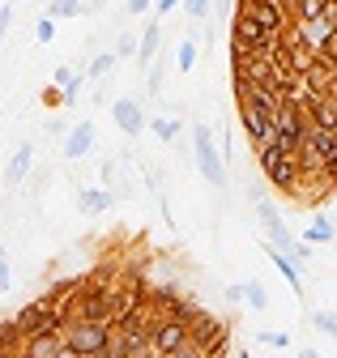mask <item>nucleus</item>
<instances>
[{
	"mask_svg": "<svg viewBox=\"0 0 337 358\" xmlns=\"http://www.w3.org/2000/svg\"><path fill=\"white\" fill-rule=\"evenodd\" d=\"M308 137H312V124L303 120V111L294 107V103H286L282 111H278V120H273V145L282 150V154H290V158H299V150L308 145Z\"/></svg>",
	"mask_w": 337,
	"mask_h": 358,
	"instance_id": "1",
	"label": "nucleus"
},
{
	"mask_svg": "<svg viewBox=\"0 0 337 358\" xmlns=\"http://www.w3.org/2000/svg\"><path fill=\"white\" fill-rule=\"evenodd\" d=\"M192 154H196V171L205 175V184L209 188H227V158L214 145V128H205V124L192 128Z\"/></svg>",
	"mask_w": 337,
	"mask_h": 358,
	"instance_id": "2",
	"label": "nucleus"
},
{
	"mask_svg": "<svg viewBox=\"0 0 337 358\" xmlns=\"http://www.w3.org/2000/svg\"><path fill=\"white\" fill-rule=\"evenodd\" d=\"M257 166H261V175L269 179L278 192H294V188H299V166H294V158L282 154L273 141L257 150Z\"/></svg>",
	"mask_w": 337,
	"mask_h": 358,
	"instance_id": "3",
	"label": "nucleus"
},
{
	"mask_svg": "<svg viewBox=\"0 0 337 358\" xmlns=\"http://www.w3.org/2000/svg\"><path fill=\"white\" fill-rule=\"evenodd\" d=\"M235 17H248V22H257L261 30H269L273 38H282L290 30V13L282 0H239L235 5Z\"/></svg>",
	"mask_w": 337,
	"mask_h": 358,
	"instance_id": "4",
	"label": "nucleus"
},
{
	"mask_svg": "<svg viewBox=\"0 0 337 358\" xmlns=\"http://www.w3.org/2000/svg\"><path fill=\"white\" fill-rule=\"evenodd\" d=\"M107 333H111V324H90V320H69L64 324V345L69 350H77L81 358H94V354H103V345H107Z\"/></svg>",
	"mask_w": 337,
	"mask_h": 358,
	"instance_id": "5",
	"label": "nucleus"
},
{
	"mask_svg": "<svg viewBox=\"0 0 337 358\" xmlns=\"http://www.w3.org/2000/svg\"><path fill=\"white\" fill-rule=\"evenodd\" d=\"M188 341L209 358L218 345H231V329H227V320H218L214 311H201V316L188 324Z\"/></svg>",
	"mask_w": 337,
	"mask_h": 358,
	"instance_id": "6",
	"label": "nucleus"
},
{
	"mask_svg": "<svg viewBox=\"0 0 337 358\" xmlns=\"http://www.w3.org/2000/svg\"><path fill=\"white\" fill-rule=\"evenodd\" d=\"M278 43H282V38H273L269 30H261L257 22H248V17H235V22H231V48H239V52L269 56V52H278Z\"/></svg>",
	"mask_w": 337,
	"mask_h": 358,
	"instance_id": "7",
	"label": "nucleus"
},
{
	"mask_svg": "<svg viewBox=\"0 0 337 358\" xmlns=\"http://www.w3.org/2000/svg\"><path fill=\"white\" fill-rule=\"evenodd\" d=\"M184 341H188V329H184V324H175V320L158 316V320L150 324V358L171 354V350H180Z\"/></svg>",
	"mask_w": 337,
	"mask_h": 358,
	"instance_id": "8",
	"label": "nucleus"
},
{
	"mask_svg": "<svg viewBox=\"0 0 337 358\" xmlns=\"http://www.w3.org/2000/svg\"><path fill=\"white\" fill-rule=\"evenodd\" d=\"M111 120H115V128L124 132V137H137V132H145V111H141V103L133 99V94H124V99H115L111 103Z\"/></svg>",
	"mask_w": 337,
	"mask_h": 358,
	"instance_id": "9",
	"label": "nucleus"
},
{
	"mask_svg": "<svg viewBox=\"0 0 337 358\" xmlns=\"http://www.w3.org/2000/svg\"><path fill=\"white\" fill-rule=\"evenodd\" d=\"M239 107V128H243V137L252 141V150H261V145H269V137H273V124L269 120H261L252 107H243V103H235Z\"/></svg>",
	"mask_w": 337,
	"mask_h": 358,
	"instance_id": "10",
	"label": "nucleus"
},
{
	"mask_svg": "<svg viewBox=\"0 0 337 358\" xmlns=\"http://www.w3.org/2000/svg\"><path fill=\"white\" fill-rule=\"evenodd\" d=\"M227 299L231 303H248L252 311H269V290H265V282H257V278H248V282H239V286H227Z\"/></svg>",
	"mask_w": 337,
	"mask_h": 358,
	"instance_id": "11",
	"label": "nucleus"
},
{
	"mask_svg": "<svg viewBox=\"0 0 337 358\" xmlns=\"http://www.w3.org/2000/svg\"><path fill=\"white\" fill-rule=\"evenodd\" d=\"M94 150V124H77L69 128V137H64V158L77 162V158H86Z\"/></svg>",
	"mask_w": 337,
	"mask_h": 358,
	"instance_id": "12",
	"label": "nucleus"
},
{
	"mask_svg": "<svg viewBox=\"0 0 337 358\" xmlns=\"http://www.w3.org/2000/svg\"><path fill=\"white\" fill-rule=\"evenodd\" d=\"M30 166H34V145L26 141V145H17V150H13V158L5 162V184H9V188H17L22 179L30 175Z\"/></svg>",
	"mask_w": 337,
	"mask_h": 358,
	"instance_id": "13",
	"label": "nucleus"
},
{
	"mask_svg": "<svg viewBox=\"0 0 337 358\" xmlns=\"http://www.w3.org/2000/svg\"><path fill=\"white\" fill-rule=\"evenodd\" d=\"M201 311H205V303L201 299H192V294H175L171 299V307H166V320H175V324H192L196 316H201Z\"/></svg>",
	"mask_w": 337,
	"mask_h": 358,
	"instance_id": "14",
	"label": "nucleus"
},
{
	"mask_svg": "<svg viewBox=\"0 0 337 358\" xmlns=\"http://www.w3.org/2000/svg\"><path fill=\"white\" fill-rule=\"evenodd\" d=\"M43 316H48V303H43V299H30V303L17 311V316H13V324L22 329V337H34L38 324H43Z\"/></svg>",
	"mask_w": 337,
	"mask_h": 358,
	"instance_id": "15",
	"label": "nucleus"
},
{
	"mask_svg": "<svg viewBox=\"0 0 337 358\" xmlns=\"http://www.w3.org/2000/svg\"><path fill=\"white\" fill-rule=\"evenodd\" d=\"M111 201H115V196H111V188H86V192L77 196V209L86 213V217H99V213H107V209H111Z\"/></svg>",
	"mask_w": 337,
	"mask_h": 358,
	"instance_id": "16",
	"label": "nucleus"
},
{
	"mask_svg": "<svg viewBox=\"0 0 337 358\" xmlns=\"http://www.w3.org/2000/svg\"><path fill=\"white\" fill-rule=\"evenodd\" d=\"M60 345H64V337H56V333L26 337V345H22V358H56V354H60Z\"/></svg>",
	"mask_w": 337,
	"mask_h": 358,
	"instance_id": "17",
	"label": "nucleus"
},
{
	"mask_svg": "<svg viewBox=\"0 0 337 358\" xmlns=\"http://www.w3.org/2000/svg\"><path fill=\"white\" fill-rule=\"evenodd\" d=\"M99 5H107V0H52L48 5V17H77V13H94Z\"/></svg>",
	"mask_w": 337,
	"mask_h": 358,
	"instance_id": "18",
	"label": "nucleus"
},
{
	"mask_svg": "<svg viewBox=\"0 0 337 358\" xmlns=\"http://www.w3.org/2000/svg\"><path fill=\"white\" fill-rule=\"evenodd\" d=\"M265 252H269V260H273V268H278V273H282V278L290 282V290H294V294H303V273H299V264H294V260H286L282 252H273L269 243H265Z\"/></svg>",
	"mask_w": 337,
	"mask_h": 358,
	"instance_id": "19",
	"label": "nucleus"
},
{
	"mask_svg": "<svg viewBox=\"0 0 337 358\" xmlns=\"http://www.w3.org/2000/svg\"><path fill=\"white\" fill-rule=\"evenodd\" d=\"M158 43H162V26L150 22V26L141 30V43H137V64H150V60L158 56Z\"/></svg>",
	"mask_w": 337,
	"mask_h": 358,
	"instance_id": "20",
	"label": "nucleus"
},
{
	"mask_svg": "<svg viewBox=\"0 0 337 358\" xmlns=\"http://www.w3.org/2000/svg\"><path fill=\"white\" fill-rule=\"evenodd\" d=\"M282 5H286L290 22H316V17H320V5H324V0H282Z\"/></svg>",
	"mask_w": 337,
	"mask_h": 358,
	"instance_id": "21",
	"label": "nucleus"
},
{
	"mask_svg": "<svg viewBox=\"0 0 337 358\" xmlns=\"http://www.w3.org/2000/svg\"><path fill=\"white\" fill-rule=\"evenodd\" d=\"M22 345H26V337H22V329L13 324V316H9V320H0V350L22 358Z\"/></svg>",
	"mask_w": 337,
	"mask_h": 358,
	"instance_id": "22",
	"label": "nucleus"
},
{
	"mask_svg": "<svg viewBox=\"0 0 337 358\" xmlns=\"http://www.w3.org/2000/svg\"><path fill=\"white\" fill-rule=\"evenodd\" d=\"M145 128L154 132L158 141H175V137H180V120H175V115H154Z\"/></svg>",
	"mask_w": 337,
	"mask_h": 358,
	"instance_id": "23",
	"label": "nucleus"
},
{
	"mask_svg": "<svg viewBox=\"0 0 337 358\" xmlns=\"http://www.w3.org/2000/svg\"><path fill=\"white\" fill-rule=\"evenodd\" d=\"M333 239H337V227H333V222H329V217H312V227H308V239H303V243L312 248V243H333Z\"/></svg>",
	"mask_w": 337,
	"mask_h": 358,
	"instance_id": "24",
	"label": "nucleus"
},
{
	"mask_svg": "<svg viewBox=\"0 0 337 358\" xmlns=\"http://www.w3.org/2000/svg\"><path fill=\"white\" fill-rule=\"evenodd\" d=\"M175 69L180 73H192L196 69V38H184L180 48H175Z\"/></svg>",
	"mask_w": 337,
	"mask_h": 358,
	"instance_id": "25",
	"label": "nucleus"
},
{
	"mask_svg": "<svg viewBox=\"0 0 337 358\" xmlns=\"http://www.w3.org/2000/svg\"><path fill=\"white\" fill-rule=\"evenodd\" d=\"M115 69V52H103V56H94L90 60V69H86V77H94V81H103L107 73Z\"/></svg>",
	"mask_w": 337,
	"mask_h": 358,
	"instance_id": "26",
	"label": "nucleus"
},
{
	"mask_svg": "<svg viewBox=\"0 0 337 358\" xmlns=\"http://www.w3.org/2000/svg\"><path fill=\"white\" fill-rule=\"evenodd\" d=\"M312 324H316L320 333H329V337L337 341V311H316V316H312Z\"/></svg>",
	"mask_w": 337,
	"mask_h": 358,
	"instance_id": "27",
	"label": "nucleus"
},
{
	"mask_svg": "<svg viewBox=\"0 0 337 358\" xmlns=\"http://www.w3.org/2000/svg\"><path fill=\"white\" fill-rule=\"evenodd\" d=\"M184 9L192 13V22H205L209 9H214V0H184Z\"/></svg>",
	"mask_w": 337,
	"mask_h": 358,
	"instance_id": "28",
	"label": "nucleus"
},
{
	"mask_svg": "<svg viewBox=\"0 0 337 358\" xmlns=\"http://www.w3.org/2000/svg\"><path fill=\"white\" fill-rule=\"evenodd\" d=\"M34 38H38V43H52V38H56V22H52V17H43V22L34 26Z\"/></svg>",
	"mask_w": 337,
	"mask_h": 358,
	"instance_id": "29",
	"label": "nucleus"
},
{
	"mask_svg": "<svg viewBox=\"0 0 337 358\" xmlns=\"http://www.w3.org/2000/svg\"><path fill=\"white\" fill-rule=\"evenodd\" d=\"M320 22L329 30H337V0H324V5H320Z\"/></svg>",
	"mask_w": 337,
	"mask_h": 358,
	"instance_id": "30",
	"label": "nucleus"
},
{
	"mask_svg": "<svg viewBox=\"0 0 337 358\" xmlns=\"http://www.w3.org/2000/svg\"><path fill=\"white\" fill-rule=\"evenodd\" d=\"M9 286H13V268H9V256L0 252V294H5Z\"/></svg>",
	"mask_w": 337,
	"mask_h": 358,
	"instance_id": "31",
	"label": "nucleus"
},
{
	"mask_svg": "<svg viewBox=\"0 0 337 358\" xmlns=\"http://www.w3.org/2000/svg\"><path fill=\"white\" fill-rule=\"evenodd\" d=\"M133 52H137V38H133V34H124V38L115 43V60H124V56H133Z\"/></svg>",
	"mask_w": 337,
	"mask_h": 358,
	"instance_id": "32",
	"label": "nucleus"
},
{
	"mask_svg": "<svg viewBox=\"0 0 337 358\" xmlns=\"http://www.w3.org/2000/svg\"><path fill=\"white\" fill-rule=\"evenodd\" d=\"M162 358H205V354H201V350H196L192 341H184L180 350H171V354H162Z\"/></svg>",
	"mask_w": 337,
	"mask_h": 358,
	"instance_id": "33",
	"label": "nucleus"
},
{
	"mask_svg": "<svg viewBox=\"0 0 337 358\" xmlns=\"http://www.w3.org/2000/svg\"><path fill=\"white\" fill-rule=\"evenodd\" d=\"M43 107H64V94H60V85H48V90H43Z\"/></svg>",
	"mask_w": 337,
	"mask_h": 358,
	"instance_id": "34",
	"label": "nucleus"
},
{
	"mask_svg": "<svg viewBox=\"0 0 337 358\" xmlns=\"http://www.w3.org/2000/svg\"><path fill=\"white\" fill-rule=\"evenodd\" d=\"M73 77H77V69H69V64H60V69H56V77H52V85H60V90H64V85H69Z\"/></svg>",
	"mask_w": 337,
	"mask_h": 358,
	"instance_id": "35",
	"label": "nucleus"
},
{
	"mask_svg": "<svg viewBox=\"0 0 337 358\" xmlns=\"http://www.w3.org/2000/svg\"><path fill=\"white\" fill-rule=\"evenodd\" d=\"M261 341H265V345H273V350H286V345H290V337H286V333H261Z\"/></svg>",
	"mask_w": 337,
	"mask_h": 358,
	"instance_id": "36",
	"label": "nucleus"
},
{
	"mask_svg": "<svg viewBox=\"0 0 337 358\" xmlns=\"http://www.w3.org/2000/svg\"><path fill=\"white\" fill-rule=\"evenodd\" d=\"M9 22H13V5H0V43L9 34Z\"/></svg>",
	"mask_w": 337,
	"mask_h": 358,
	"instance_id": "37",
	"label": "nucleus"
},
{
	"mask_svg": "<svg viewBox=\"0 0 337 358\" xmlns=\"http://www.w3.org/2000/svg\"><path fill=\"white\" fill-rule=\"evenodd\" d=\"M180 5H184V0H154V13H158V17H166V13L180 9Z\"/></svg>",
	"mask_w": 337,
	"mask_h": 358,
	"instance_id": "38",
	"label": "nucleus"
},
{
	"mask_svg": "<svg viewBox=\"0 0 337 358\" xmlns=\"http://www.w3.org/2000/svg\"><path fill=\"white\" fill-rule=\"evenodd\" d=\"M150 9H154V0H129V13H137V17L150 13Z\"/></svg>",
	"mask_w": 337,
	"mask_h": 358,
	"instance_id": "39",
	"label": "nucleus"
},
{
	"mask_svg": "<svg viewBox=\"0 0 337 358\" xmlns=\"http://www.w3.org/2000/svg\"><path fill=\"white\" fill-rule=\"evenodd\" d=\"M324 99H329V111H333V120H337V85L329 90V94H324Z\"/></svg>",
	"mask_w": 337,
	"mask_h": 358,
	"instance_id": "40",
	"label": "nucleus"
},
{
	"mask_svg": "<svg viewBox=\"0 0 337 358\" xmlns=\"http://www.w3.org/2000/svg\"><path fill=\"white\" fill-rule=\"evenodd\" d=\"M214 5H218L222 13H235V0H214Z\"/></svg>",
	"mask_w": 337,
	"mask_h": 358,
	"instance_id": "41",
	"label": "nucleus"
},
{
	"mask_svg": "<svg viewBox=\"0 0 337 358\" xmlns=\"http://www.w3.org/2000/svg\"><path fill=\"white\" fill-rule=\"evenodd\" d=\"M56 358H81V354H77V350H69V345H60V354H56Z\"/></svg>",
	"mask_w": 337,
	"mask_h": 358,
	"instance_id": "42",
	"label": "nucleus"
},
{
	"mask_svg": "<svg viewBox=\"0 0 337 358\" xmlns=\"http://www.w3.org/2000/svg\"><path fill=\"white\" fill-rule=\"evenodd\" d=\"M299 358H320V350H299Z\"/></svg>",
	"mask_w": 337,
	"mask_h": 358,
	"instance_id": "43",
	"label": "nucleus"
},
{
	"mask_svg": "<svg viewBox=\"0 0 337 358\" xmlns=\"http://www.w3.org/2000/svg\"><path fill=\"white\" fill-rule=\"evenodd\" d=\"M0 358H17V354H5V350H0Z\"/></svg>",
	"mask_w": 337,
	"mask_h": 358,
	"instance_id": "44",
	"label": "nucleus"
},
{
	"mask_svg": "<svg viewBox=\"0 0 337 358\" xmlns=\"http://www.w3.org/2000/svg\"><path fill=\"white\" fill-rule=\"evenodd\" d=\"M34 5H52V0H34Z\"/></svg>",
	"mask_w": 337,
	"mask_h": 358,
	"instance_id": "45",
	"label": "nucleus"
}]
</instances>
